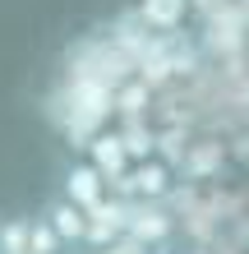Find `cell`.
Wrapping results in <instances>:
<instances>
[{
	"label": "cell",
	"instance_id": "7a4b0ae2",
	"mask_svg": "<svg viewBox=\"0 0 249 254\" xmlns=\"http://www.w3.org/2000/svg\"><path fill=\"white\" fill-rule=\"evenodd\" d=\"M42 222L55 231V241H60V245H69V241H88V213H83L79 203H69L65 194H55V199L47 203Z\"/></svg>",
	"mask_w": 249,
	"mask_h": 254
},
{
	"label": "cell",
	"instance_id": "5b68a950",
	"mask_svg": "<svg viewBox=\"0 0 249 254\" xmlns=\"http://www.w3.org/2000/svg\"><path fill=\"white\" fill-rule=\"evenodd\" d=\"M5 250L9 254H28V222H9L5 227Z\"/></svg>",
	"mask_w": 249,
	"mask_h": 254
},
{
	"label": "cell",
	"instance_id": "6da1fadb",
	"mask_svg": "<svg viewBox=\"0 0 249 254\" xmlns=\"http://www.w3.org/2000/svg\"><path fill=\"white\" fill-rule=\"evenodd\" d=\"M60 194L69 203H79L83 213H93V208L106 203V176H101L93 162H74V167H65V185Z\"/></svg>",
	"mask_w": 249,
	"mask_h": 254
},
{
	"label": "cell",
	"instance_id": "3957f363",
	"mask_svg": "<svg viewBox=\"0 0 249 254\" xmlns=\"http://www.w3.org/2000/svg\"><path fill=\"white\" fill-rule=\"evenodd\" d=\"M185 9H189V0H139V19L157 33H175L185 23Z\"/></svg>",
	"mask_w": 249,
	"mask_h": 254
},
{
	"label": "cell",
	"instance_id": "277c9868",
	"mask_svg": "<svg viewBox=\"0 0 249 254\" xmlns=\"http://www.w3.org/2000/svg\"><path fill=\"white\" fill-rule=\"evenodd\" d=\"M55 250H60L55 231H51L42 217H28V254H55Z\"/></svg>",
	"mask_w": 249,
	"mask_h": 254
},
{
	"label": "cell",
	"instance_id": "8992f818",
	"mask_svg": "<svg viewBox=\"0 0 249 254\" xmlns=\"http://www.w3.org/2000/svg\"><path fill=\"white\" fill-rule=\"evenodd\" d=\"M106 167H111V171L120 167V143H115V139H101V167H97V171L106 176Z\"/></svg>",
	"mask_w": 249,
	"mask_h": 254
},
{
	"label": "cell",
	"instance_id": "52a82bcc",
	"mask_svg": "<svg viewBox=\"0 0 249 254\" xmlns=\"http://www.w3.org/2000/svg\"><path fill=\"white\" fill-rule=\"evenodd\" d=\"M189 5H199V9H212V5H217V0H189Z\"/></svg>",
	"mask_w": 249,
	"mask_h": 254
}]
</instances>
